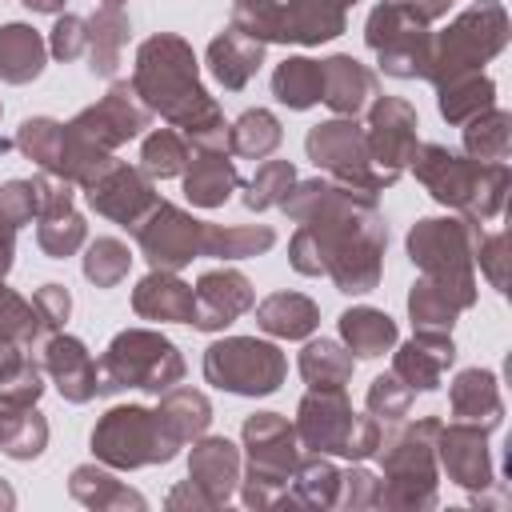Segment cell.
Masks as SVG:
<instances>
[{
  "mask_svg": "<svg viewBox=\"0 0 512 512\" xmlns=\"http://www.w3.org/2000/svg\"><path fill=\"white\" fill-rule=\"evenodd\" d=\"M260 324L268 332H280V336H304L316 324V312L304 296H272L260 308Z\"/></svg>",
  "mask_w": 512,
  "mask_h": 512,
  "instance_id": "obj_15",
  "label": "cell"
},
{
  "mask_svg": "<svg viewBox=\"0 0 512 512\" xmlns=\"http://www.w3.org/2000/svg\"><path fill=\"white\" fill-rule=\"evenodd\" d=\"M40 64H44V44H40V36H36L32 28H24V24H8V28L0 32V76L20 84V80L36 76Z\"/></svg>",
  "mask_w": 512,
  "mask_h": 512,
  "instance_id": "obj_9",
  "label": "cell"
},
{
  "mask_svg": "<svg viewBox=\"0 0 512 512\" xmlns=\"http://www.w3.org/2000/svg\"><path fill=\"white\" fill-rule=\"evenodd\" d=\"M232 472H236V452H232L228 440H208V444L196 448L192 476H196L200 484H212V480H224V484H228Z\"/></svg>",
  "mask_w": 512,
  "mask_h": 512,
  "instance_id": "obj_18",
  "label": "cell"
},
{
  "mask_svg": "<svg viewBox=\"0 0 512 512\" xmlns=\"http://www.w3.org/2000/svg\"><path fill=\"white\" fill-rule=\"evenodd\" d=\"M136 308L144 312V316H160V320H192L196 316V296L184 288V284H176V280H144L140 284V292H136Z\"/></svg>",
  "mask_w": 512,
  "mask_h": 512,
  "instance_id": "obj_11",
  "label": "cell"
},
{
  "mask_svg": "<svg viewBox=\"0 0 512 512\" xmlns=\"http://www.w3.org/2000/svg\"><path fill=\"white\" fill-rule=\"evenodd\" d=\"M92 444L112 464H140V452H136L140 444H152L160 460L172 452L160 440V420L152 412H144V408H116V412H108V420L96 428Z\"/></svg>",
  "mask_w": 512,
  "mask_h": 512,
  "instance_id": "obj_4",
  "label": "cell"
},
{
  "mask_svg": "<svg viewBox=\"0 0 512 512\" xmlns=\"http://www.w3.org/2000/svg\"><path fill=\"white\" fill-rule=\"evenodd\" d=\"M276 96L292 108H308L312 100H320V64L312 60H288L276 72Z\"/></svg>",
  "mask_w": 512,
  "mask_h": 512,
  "instance_id": "obj_16",
  "label": "cell"
},
{
  "mask_svg": "<svg viewBox=\"0 0 512 512\" xmlns=\"http://www.w3.org/2000/svg\"><path fill=\"white\" fill-rule=\"evenodd\" d=\"M320 92H328L324 100H328L332 108L356 112V108L364 104V96H372V76H368L356 60L336 56V60H328V64L320 68Z\"/></svg>",
  "mask_w": 512,
  "mask_h": 512,
  "instance_id": "obj_8",
  "label": "cell"
},
{
  "mask_svg": "<svg viewBox=\"0 0 512 512\" xmlns=\"http://www.w3.org/2000/svg\"><path fill=\"white\" fill-rule=\"evenodd\" d=\"M140 244L148 252L152 264L160 268H180L184 260H192L196 248H204V224L180 216L176 208H164L156 212L152 228H140Z\"/></svg>",
  "mask_w": 512,
  "mask_h": 512,
  "instance_id": "obj_5",
  "label": "cell"
},
{
  "mask_svg": "<svg viewBox=\"0 0 512 512\" xmlns=\"http://www.w3.org/2000/svg\"><path fill=\"white\" fill-rule=\"evenodd\" d=\"M300 368H304V376H308L316 388H336V384L348 376L352 360H348V356H340V348H336V344L320 340V344H312V348L304 352Z\"/></svg>",
  "mask_w": 512,
  "mask_h": 512,
  "instance_id": "obj_17",
  "label": "cell"
},
{
  "mask_svg": "<svg viewBox=\"0 0 512 512\" xmlns=\"http://www.w3.org/2000/svg\"><path fill=\"white\" fill-rule=\"evenodd\" d=\"M208 380L220 384V388H232V392H272L280 372H284V360L272 344H256V340H228V344H216L208 352Z\"/></svg>",
  "mask_w": 512,
  "mask_h": 512,
  "instance_id": "obj_1",
  "label": "cell"
},
{
  "mask_svg": "<svg viewBox=\"0 0 512 512\" xmlns=\"http://www.w3.org/2000/svg\"><path fill=\"white\" fill-rule=\"evenodd\" d=\"M144 160H148L152 172L172 176V172H180V164H184V148H180V140H176L172 132H160V136H152V140L144 144Z\"/></svg>",
  "mask_w": 512,
  "mask_h": 512,
  "instance_id": "obj_20",
  "label": "cell"
},
{
  "mask_svg": "<svg viewBox=\"0 0 512 512\" xmlns=\"http://www.w3.org/2000/svg\"><path fill=\"white\" fill-rule=\"evenodd\" d=\"M108 376L100 388H120V384H140V388H164V380L180 376L176 348L160 336H148V352H136V336H120L112 344V356L104 360Z\"/></svg>",
  "mask_w": 512,
  "mask_h": 512,
  "instance_id": "obj_2",
  "label": "cell"
},
{
  "mask_svg": "<svg viewBox=\"0 0 512 512\" xmlns=\"http://www.w3.org/2000/svg\"><path fill=\"white\" fill-rule=\"evenodd\" d=\"M232 140H236V148L240 152H268L276 140H280V132H276V120L268 116V112H248L236 128H232Z\"/></svg>",
  "mask_w": 512,
  "mask_h": 512,
  "instance_id": "obj_19",
  "label": "cell"
},
{
  "mask_svg": "<svg viewBox=\"0 0 512 512\" xmlns=\"http://www.w3.org/2000/svg\"><path fill=\"white\" fill-rule=\"evenodd\" d=\"M416 172H420V180L432 188L436 200L460 204V208H476V196H472V192H480V200H484V180L496 176L500 168L464 164V160L448 156L444 148H424V160H416ZM484 208H488V216L496 212L488 200H484Z\"/></svg>",
  "mask_w": 512,
  "mask_h": 512,
  "instance_id": "obj_3",
  "label": "cell"
},
{
  "mask_svg": "<svg viewBox=\"0 0 512 512\" xmlns=\"http://www.w3.org/2000/svg\"><path fill=\"white\" fill-rule=\"evenodd\" d=\"M284 176H292V168H288V164H268V168L252 180L248 204H252V208H264L268 200H276V192H272V188H276V180H284Z\"/></svg>",
  "mask_w": 512,
  "mask_h": 512,
  "instance_id": "obj_21",
  "label": "cell"
},
{
  "mask_svg": "<svg viewBox=\"0 0 512 512\" xmlns=\"http://www.w3.org/2000/svg\"><path fill=\"white\" fill-rule=\"evenodd\" d=\"M232 184H236V172L220 156H200L192 164V172H188V196L196 204H220Z\"/></svg>",
  "mask_w": 512,
  "mask_h": 512,
  "instance_id": "obj_14",
  "label": "cell"
},
{
  "mask_svg": "<svg viewBox=\"0 0 512 512\" xmlns=\"http://www.w3.org/2000/svg\"><path fill=\"white\" fill-rule=\"evenodd\" d=\"M48 368L56 372L60 388L72 400H88L96 392V364L84 356V348L76 340H56L52 352H48Z\"/></svg>",
  "mask_w": 512,
  "mask_h": 512,
  "instance_id": "obj_10",
  "label": "cell"
},
{
  "mask_svg": "<svg viewBox=\"0 0 512 512\" xmlns=\"http://www.w3.org/2000/svg\"><path fill=\"white\" fill-rule=\"evenodd\" d=\"M24 4H28V8H48V12L60 8V0H24Z\"/></svg>",
  "mask_w": 512,
  "mask_h": 512,
  "instance_id": "obj_22",
  "label": "cell"
},
{
  "mask_svg": "<svg viewBox=\"0 0 512 512\" xmlns=\"http://www.w3.org/2000/svg\"><path fill=\"white\" fill-rule=\"evenodd\" d=\"M308 152H312L316 164H328L332 172L368 184V176H364V164H368V160L360 156V136L352 132V124H324L320 132L308 136ZM368 188H372V184H368Z\"/></svg>",
  "mask_w": 512,
  "mask_h": 512,
  "instance_id": "obj_7",
  "label": "cell"
},
{
  "mask_svg": "<svg viewBox=\"0 0 512 512\" xmlns=\"http://www.w3.org/2000/svg\"><path fill=\"white\" fill-rule=\"evenodd\" d=\"M252 304V292H248V284H244V276H232V272H212V276H204L200 280V292H196V324L200 328H220V324H228L236 312H244Z\"/></svg>",
  "mask_w": 512,
  "mask_h": 512,
  "instance_id": "obj_6",
  "label": "cell"
},
{
  "mask_svg": "<svg viewBox=\"0 0 512 512\" xmlns=\"http://www.w3.org/2000/svg\"><path fill=\"white\" fill-rule=\"evenodd\" d=\"M256 64H260V40H256V36L244 40L240 32H224V36L212 44V68H216V76H220L224 84H232V88H240V84L256 72Z\"/></svg>",
  "mask_w": 512,
  "mask_h": 512,
  "instance_id": "obj_12",
  "label": "cell"
},
{
  "mask_svg": "<svg viewBox=\"0 0 512 512\" xmlns=\"http://www.w3.org/2000/svg\"><path fill=\"white\" fill-rule=\"evenodd\" d=\"M340 328H344L352 352H360V356H380V352L396 340V324H392L384 312H372V308L344 312V316H340Z\"/></svg>",
  "mask_w": 512,
  "mask_h": 512,
  "instance_id": "obj_13",
  "label": "cell"
}]
</instances>
